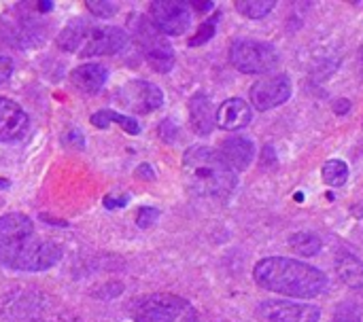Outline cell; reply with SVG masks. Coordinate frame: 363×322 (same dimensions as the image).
<instances>
[{"mask_svg":"<svg viewBox=\"0 0 363 322\" xmlns=\"http://www.w3.org/2000/svg\"><path fill=\"white\" fill-rule=\"evenodd\" d=\"M62 259L55 242L38 240L26 214L11 212L0 219V263L17 272H45Z\"/></svg>","mask_w":363,"mask_h":322,"instance_id":"cell-1","label":"cell"},{"mask_svg":"<svg viewBox=\"0 0 363 322\" xmlns=\"http://www.w3.org/2000/svg\"><path fill=\"white\" fill-rule=\"evenodd\" d=\"M253 278L262 289L296 299H313L321 295L328 284L321 270L287 257H270L259 261L253 270Z\"/></svg>","mask_w":363,"mask_h":322,"instance_id":"cell-2","label":"cell"},{"mask_svg":"<svg viewBox=\"0 0 363 322\" xmlns=\"http://www.w3.org/2000/svg\"><path fill=\"white\" fill-rule=\"evenodd\" d=\"M187 189L198 197L225 200L236 189V172L211 146H191L183 155Z\"/></svg>","mask_w":363,"mask_h":322,"instance_id":"cell-3","label":"cell"},{"mask_svg":"<svg viewBox=\"0 0 363 322\" xmlns=\"http://www.w3.org/2000/svg\"><path fill=\"white\" fill-rule=\"evenodd\" d=\"M64 51L91 55H115L128 47V32L115 25H91L83 19L70 21L57 36Z\"/></svg>","mask_w":363,"mask_h":322,"instance_id":"cell-4","label":"cell"},{"mask_svg":"<svg viewBox=\"0 0 363 322\" xmlns=\"http://www.w3.org/2000/svg\"><path fill=\"white\" fill-rule=\"evenodd\" d=\"M132 318L134 322H198V312L183 297L155 293L134 301Z\"/></svg>","mask_w":363,"mask_h":322,"instance_id":"cell-5","label":"cell"},{"mask_svg":"<svg viewBox=\"0 0 363 322\" xmlns=\"http://www.w3.org/2000/svg\"><path fill=\"white\" fill-rule=\"evenodd\" d=\"M279 51L270 42L253 40V38H240L234 40L230 47V62L236 70L247 74H264L277 68L279 64Z\"/></svg>","mask_w":363,"mask_h":322,"instance_id":"cell-6","label":"cell"},{"mask_svg":"<svg viewBox=\"0 0 363 322\" xmlns=\"http://www.w3.org/2000/svg\"><path fill=\"white\" fill-rule=\"evenodd\" d=\"M136 36H138V42L143 47V53L147 57V62L151 64L153 70L157 72H170L172 66H174V51H172V45L162 36V32L155 30L153 23L145 21V19H138L136 21Z\"/></svg>","mask_w":363,"mask_h":322,"instance_id":"cell-7","label":"cell"},{"mask_svg":"<svg viewBox=\"0 0 363 322\" xmlns=\"http://www.w3.org/2000/svg\"><path fill=\"white\" fill-rule=\"evenodd\" d=\"M151 23L166 36H181L189 30L191 13L183 0H157L151 2Z\"/></svg>","mask_w":363,"mask_h":322,"instance_id":"cell-8","label":"cell"},{"mask_svg":"<svg viewBox=\"0 0 363 322\" xmlns=\"http://www.w3.org/2000/svg\"><path fill=\"white\" fill-rule=\"evenodd\" d=\"M117 100L130 113L147 115V113H153L162 106L164 93L157 85H153L149 81H130L119 89Z\"/></svg>","mask_w":363,"mask_h":322,"instance_id":"cell-9","label":"cell"},{"mask_svg":"<svg viewBox=\"0 0 363 322\" xmlns=\"http://www.w3.org/2000/svg\"><path fill=\"white\" fill-rule=\"evenodd\" d=\"M251 104L257 110H270L285 104L291 98V81L285 74H277L255 83L249 91Z\"/></svg>","mask_w":363,"mask_h":322,"instance_id":"cell-10","label":"cell"},{"mask_svg":"<svg viewBox=\"0 0 363 322\" xmlns=\"http://www.w3.org/2000/svg\"><path fill=\"white\" fill-rule=\"evenodd\" d=\"M262 322H319L321 310L308 304L264 301L257 310Z\"/></svg>","mask_w":363,"mask_h":322,"instance_id":"cell-11","label":"cell"},{"mask_svg":"<svg viewBox=\"0 0 363 322\" xmlns=\"http://www.w3.org/2000/svg\"><path fill=\"white\" fill-rule=\"evenodd\" d=\"M28 130V115L23 108L9 100L0 98V142H13L23 136Z\"/></svg>","mask_w":363,"mask_h":322,"instance_id":"cell-12","label":"cell"},{"mask_svg":"<svg viewBox=\"0 0 363 322\" xmlns=\"http://www.w3.org/2000/svg\"><path fill=\"white\" fill-rule=\"evenodd\" d=\"M251 119H253L251 106L240 98H230L217 108L215 125H219L225 132H234V130L247 127L251 123Z\"/></svg>","mask_w":363,"mask_h":322,"instance_id":"cell-13","label":"cell"},{"mask_svg":"<svg viewBox=\"0 0 363 322\" xmlns=\"http://www.w3.org/2000/svg\"><path fill=\"white\" fill-rule=\"evenodd\" d=\"M219 155L232 170H247L255 157V144L245 136H232L221 142Z\"/></svg>","mask_w":363,"mask_h":322,"instance_id":"cell-14","label":"cell"},{"mask_svg":"<svg viewBox=\"0 0 363 322\" xmlns=\"http://www.w3.org/2000/svg\"><path fill=\"white\" fill-rule=\"evenodd\" d=\"M108 79V70L100 64H83L70 72V83L81 93H98Z\"/></svg>","mask_w":363,"mask_h":322,"instance_id":"cell-15","label":"cell"},{"mask_svg":"<svg viewBox=\"0 0 363 322\" xmlns=\"http://www.w3.org/2000/svg\"><path fill=\"white\" fill-rule=\"evenodd\" d=\"M189 117H191V127L196 130V134L206 136V134L213 132L215 113H213V104H211L206 93L191 96V100H189Z\"/></svg>","mask_w":363,"mask_h":322,"instance_id":"cell-16","label":"cell"},{"mask_svg":"<svg viewBox=\"0 0 363 322\" xmlns=\"http://www.w3.org/2000/svg\"><path fill=\"white\" fill-rule=\"evenodd\" d=\"M334 268H336L338 278H340L347 287H351V289H362L363 263L353 255V253L338 251V253H336V259H334Z\"/></svg>","mask_w":363,"mask_h":322,"instance_id":"cell-17","label":"cell"},{"mask_svg":"<svg viewBox=\"0 0 363 322\" xmlns=\"http://www.w3.org/2000/svg\"><path fill=\"white\" fill-rule=\"evenodd\" d=\"M91 123H94L96 127H108V123H119V125H121L128 134H132V136H136V134L140 132V125H138L136 119L123 117V115H119V113H115V110H100V113H96V115L91 117Z\"/></svg>","mask_w":363,"mask_h":322,"instance_id":"cell-18","label":"cell"},{"mask_svg":"<svg viewBox=\"0 0 363 322\" xmlns=\"http://www.w3.org/2000/svg\"><path fill=\"white\" fill-rule=\"evenodd\" d=\"M289 246L302 255V257H315L319 251H321V238L317 234H311V231H300V234H294L289 238Z\"/></svg>","mask_w":363,"mask_h":322,"instance_id":"cell-19","label":"cell"},{"mask_svg":"<svg viewBox=\"0 0 363 322\" xmlns=\"http://www.w3.org/2000/svg\"><path fill=\"white\" fill-rule=\"evenodd\" d=\"M323 180L330 187H342L349 180V166L342 159H330L323 166Z\"/></svg>","mask_w":363,"mask_h":322,"instance_id":"cell-20","label":"cell"},{"mask_svg":"<svg viewBox=\"0 0 363 322\" xmlns=\"http://www.w3.org/2000/svg\"><path fill=\"white\" fill-rule=\"evenodd\" d=\"M274 6H277L274 0H240V2H236V8H238L245 17H249V19H262V17H266Z\"/></svg>","mask_w":363,"mask_h":322,"instance_id":"cell-21","label":"cell"},{"mask_svg":"<svg viewBox=\"0 0 363 322\" xmlns=\"http://www.w3.org/2000/svg\"><path fill=\"white\" fill-rule=\"evenodd\" d=\"M217 15L215 17H211L208 21H204L200 28H198V32H196V36H191L189 38V47H198V45H204L206 40H211L213 36H215V28H217Z\"/></svg>","mask_w":363,"mask_h":322,"instance_id":"cell-22","label":"cell"},{"mask_svg":"<svg viewBox=\"0 0 363 322\" xmlns=\"http://www.w3.org/2000/svg\"><path fill=\"white\" fill-rule=\"evenodd\" d=\"M87 8L91 11V15L96 17H113L115 11H117V4L115 2H108V0H89L87 2Z\"/></svg>","mask_w":363,"mask_h":322,"instance_id":"cell-23","label":"cell"},{"mask_svg":"<svg viewBox=\"0 0 363 322\" xmlns=\"http://www.w3.org/2000/svg\"><path fill=\"white\" fill-rule=\"evenodd\" d=\"M336 321L338 322H359L362 321V312L359 308H355L353 304H342L336 312Z\"/></svg>","mask_w":363,"mask_h":322,"instance_id":"cell-24","label":"cell"},{"mask_svg":"<svg viewBox=\"0 0 363 322\" xmlns=\"http://www.w3.org/2000/svg\"><path fill=\"white\" fill-rule=\"evenodd\" d=\"M157 217H160V210H155V208H140L138 217H136V225L147 229V227H151L157 221Z\"/></svg>","mask_w":363,"mask_h":322,"instance_id":"cell-25","label":"cell"},{"mask_svg":"<svg viewBox=\"0 0 363 322\" xmlns=\"http://www.w3.org/2000/svg\"><path fill=\"white\" fill-rule=\"evenodd\" d=\"M13 72V62L4 55H0V83H4Z\"/></svg>","mask_w":363,"mask_h":322,"instance_id":"cell-26","label":"cell"},{"mask_svg":"<svg viewBox=\"0 0 363 322\" xmlns=\"http://www.w3.org/2000/svg\"><path fill=\"white\" fill-rule=\"evenodd\" d=\"M191 6L198 8V11H211L215 4H213V2H191Z\"/></svg>","mask_w":363,"mask_h":322,"instance_id":"cell-27","label":"cell"},{"mask_svg":"<svg viewBox=\"0 0 363 322\" xmlns=\"http://www.w3.org/2000/svg\"><path fill=\"white\" fill-rule=\"evenodd\" d=\"M38 8H40V11H51L53 4H51V2H38Z\"/></svg>","mask_w":363,"mask_h":322,"instance_id":"cell-28","label":"cell"},{"mask_svg":"<svg viewBox=\"0 0 363 322\" xmlns=\"http://www.w3.org/2000/svg\"><path fill=\"white\" fill-rule=\"evenodd\" d=\"M28 322H43V321H38V318H32V321H28Z\"/></svg>","mask_w":363,"mask_h":322,"instance_id":"cell-29","label":"cell"}]
</instances>
